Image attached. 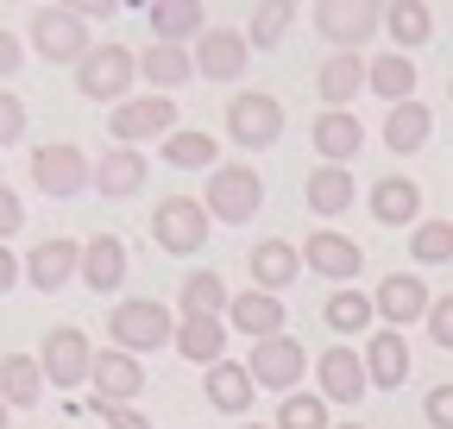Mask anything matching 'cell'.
<instances>
[{
    "label": "cell",
    "instance_id": "21",
    "mask_svg": "<svg viewBox=\"0 0 453 429\" xmlns=\"http://www.w3.org/2000/svg\"><path fill=\"white\" fill-rule=\"evenodd\" d=\"M82 285L95 297H113L127 285V240L120 234H88L82 240Z\"/></svg>",
    "mask_w": 453,
    "mask_h": 429
},
{
    "label": "cell",
    "instance_id": "46",
    "mask_svg": "<svg viewBox=\"0 0 453 429\" xmlns=\"http://www.w3.org/2000/svg\"><path fill=\"white\" fill-rule=\"evenodd\" d=\"M101 417H107V429H151V417H145V410H133V404H107Z\"/></svg>",
    "mask_w": 453,
    "mask_h": 429
},
{
    "label": "cell",
    "instance_id": "18",
    "mask_svg": "<svg viewBox=\"0 0 453 429\" xmlns=\"http://www.w3.org/2000/svg\"><path fill=\"white\" fill-rule=\"evenodd\" d=\"M315 392H321L327 404H359V398L372 392L359 347H321V360H315Z\"/></svg>",
    "mask_w": 453,
    "mask_h": 429
},
{
    "label": "cell",
    "instance_id": "6",
    "mask_svg": "<svg viewBox=\"0 0 453 429\" xmlns=\"http://www.w3.org/2000/svg\"><path fill=\"white\" fill-rule=\"evenodd\" d=\"M133 82H139V58H133L127 44H95L88 58L76 64V89L88 101H107V107L133 101Z\"/></svg>",
    "mask_w": 453,
    "mask_h": 429
},
{
    "label": "cell",
    "instance_id": "45",
    "mask_svg": "<svg viewBox=\"0 0 453 429\" xmlns=\"http://www.w3.org/2000/svg\"><path fill=\"white\" fill-rule=\"evenodd\" d=\"M19 64H26V44H19V38H13L7 26H0V82H7V76H13Z\"/></svg>",
    "mask_w": 453,
    "mask_h": 429
},
{
    "label": "cell",
    "instance_id": "32",
    "mask_svg": "<svg viewBox=\"0 0 453 429\" xmlns=\"http://www.w3.org/2000/svg\"><path fill=\"white\" fill-rule=\"evenodd\" d=\"M226 303H234V291H226L220 272H189V278L177 285V322H189V316L226 322Z\"/></svg>",
    "mask_w": 453,
    "mask_h": 429
},
{
    "label": "cell",
    "instance_id": "37",
    "mask_svg": "<svg viewBox=\"0 0 453 429\" xmlns=\"http://www.w3.org/2000/svg\"><path fill=\"white\" fill-rule=\"evenodd\" d=\"M384 32H390V44L410 58L416 44L434 38V13L422 7V0H390V7H384Z\"/></svg>",
    "mask_w": 453,
    "mask_h": 429
},
{
    "label": "cell",
    "instance_id": "43",
    "mask_svg": "<svg viewBox=\"0 0 453 429\" xmlns=\"http://www.w3.org/2000/svg\"><path fill=\"white\" fill-rule=\"evenodd\" d=\"M19 228H26V196L0 183V246H7V240H13Z\"/></svg>",
    "mask_w": 453,
    "mask_h": 429
},
{
    "label": "cell",
    "instance_id": "35",
    "mask_svg": "<svg viewBox=\"0 0 453 429\" xmlns=\"http://www.w3.org/2000/svg\"><path fill=\"white\" fill-rule=\"evenodd\" d=\"M321 322H327V335H365L372 322H378V309H372V291H334V297H321Z\"/></svg>",
    "mask_w": 453,
    "mask_h": 429
},
{
    "label": "cell",
    "instance_id": "13",
    "mask_svg": "<svg viewBox=\"0 0 453 429\" xmlns=\"http://www.w3.org/2000/svg\"><path fill=\"white\" fill-rule=\"evenodd\" d=\"M303 265L315 278H327L334 291H347L359 272H365V253L347 240V234H334V228H315L309 240H303Z\"/></svg>",
    "mask_w": 453,
    "mask_h": 429
},
{
    "label": "cell",
    "instance_id": "24",
    "mask_svg": "<svg viewBox=\"0 0 453 429\" xmlns=\"http://www.w3.org/2000/svg\"><path fill=\"white\" fill-rule=\"evenodd\" d=\"M378 139H384V152H396V158H416V152H428V139H434V114L422 101H396L390 114H384V127H378Z\"/></svg>",
    "mask_w": 453,
    "mask_h": 429
},
{
    "label": "cell",
    "instance_id": "47",
    "mask_svg": "<svg viewBox=\"0 0 453 429\" xmlns=\"http://www.w3.org/2000/svg\"><path fill=\"white\" fill-rule=\"evenodd\" d=\"M19 278H26V265H19V253H13V246H0V297H7V291H13Z\"/></svg>",
    "mask_w": 453,
    "mask_h": 429
},
{
    "label": "cell",
    "instance_id": "23",
    "mask_svg": "<svg viewBox=\"0 0 453 429\" xmlns=\"http://www.w3.org/2000/svg\"><path fill=\"white\" fill-rule=\"evenodd\" d=\"M145 177H151V158H145V152H133V145H107V158L95 165V196L127 202V196L145 190Z\"/></svg>",
    "mask_w": 453,
    "mask_h": 429
},
{
    "label": "cell",
    "instance_id": "41",
    "mask_svg": "<svg viewBox=\"0 0 453 429\" xmlns=\"http://www.w3.org/2000/svg\"><path fill=\"white\" fill-rule=\"evenodd\" d=\"M26 139V95L0 89V145H19Z\"/></svg>",
    "mask_w": 453,
    "mask_h": 429
},
{
    "label": "cell",
    "instance_id": "40",
    "mask_svg": "<svg viewBox=\"0 0 453 429\" xmlns=\"http://www.w3.org/2000/svg\"><path fill=\"white\" fill-rule=\"evenodd\" d=\"M271 429H334V423H327V398H321V392L277 398V423H271Z\"/></svg>",
    "mask_w": 453,
    "mask_h": 429
},
{
    "label": "cell",
    "instance_id": "22",
    "mask_svg": "<svg viewBox=\"0 0 453 429\" xmlns=\"http://www.w3.org/2000/svg\"><path fill=\"white\" fill-rule=\"evenodd\" d=\"M309 139H315V152H321V165H347V158L365 145V121L353 114V107H321Z\"/></svg>",
    "mask_w": 453,
    "mask_h": 429
},
{
    "label": "cell",
    "instance_id": "3",
    "mask_svg": "<svg viewBox=\"0 0 453 429\" xmlns=\"http://www.w3.org/2000/svg\"><path fill=\"white\" fill-rule=\"evenodd\" d=\"M26 51L44 64H82L95 44H88V26H82L76 7H38L32 26H26Z\"/></svg>",
    "mask_w": 453,
    "mask_h": 429
},
{
    "label": "cell",
    "instance_id": "52",
    "mask_svg": "<svg viewBox=\"0 0 453 429\" xmlns=\"http://www.w3.org/2000/svg\"><path fill=\"white\" fill-rule=\"evenodd\" d=\"M447 95H453V89H447Z\"/></svg>",
    "mask_w": 453,
    "mask_h": 429
},
{
    "label": "cell",
    "instance_id": "33",
    "mask_svg": "<svg viewBox=\"0 0 453 429\" xmlns=\"http://www.w3.org/2000/svg\"><path fill=\"white\" fill-rule=\"evenodd\" d=\"M177 354L196 360L202 372L220 366V360H226V322H214V316H189V322H177Z\"/></svg>",
    "mask_w": 453,
    "mask_h": 429
},
{
    "label": "cell",
    "instance_id": "7",
    "mask_svg": "<svg viewBox=\"0 0 453 429\" xmlns=\"http://www.w3.org/2000/svg\"><path fill=\"white\" fill-rule=\"evenodd\" d=\"M32 190L50 196V202H70V196L95 190V165L82 158V145H70V139L38 145V152H32Z\"/></svg>",
    "mask_w": 453,
    "mask_h": 429
},
{
    "label": "cell",
    "instance_id": "38",
    "mask_svg": "<svg viewBox=\"0 0 453 429\" xmlns=\"http://www.w3.org/2000/svg\"><path fill=\"white\" fill-rule=\"evenodd\" d=\"M296 20H303V13L290 7V0H258V7L246 13V44H252V51H277L283 38H290Z\"/></svg>",
    "mask_w": 453,
    "mask_h": 429
},
{
    "label": "cell",
    "instance_id": "19",
    "mask_svg": "<svg viewBox=\"0 0 453 429\" xmlns=\"http://www.w3.org/2000/svg\"><path fill=\"white\" fill-rule=\"evenodd\" d=\"M365 208H372V222H378V228H416V222H422V183L403 177V171H390V177L372 183Z\"/></svg>",
    "mask_w": 453,
    "mask_h": 429
},
{
    "label": "cell",
    "instance_id": "48",
    "mask_svg": "<svg viewBox=\"0 0 453 429\" xmlns=\"http://www.w3.org/2000/svg\"><path fill=\"white\" fill-rule=\"evenodd\" d=\"M76 13H82V26H107L113 13H120V7H113V0H82Z\"/></svg>",
    "mask_w": 453,
    "mask_h": 429
},
{
    "label": "cell",
    "instance_id": "4",
    "mask_svg": "<svg viewBox=\"0 0 453 429\" xmlns=\"http://www.w3.org/2000/svg\"><path fill=\"white\" fill-rule=\"evenodd\" d=\"M177 133V95H133L120 107H107V139L113 145H151Z\"/></svg>",
    "mask_w": 453,
    "mask_h": 429
},
{
    "label": "cell",
    "instance_id": "11",
    "mask_svg": "<svg viewBox=\"0 0 453 429\" xmlns=\"http://www.w3.org/2000/svg\"><path fill=\"white\" fill-rule=\"evenodd\" d=\"M309 20H315L321 44H334V51H359V44L378 38V20H384V13L365 7V0H321Z\"/></svg>",
    "mask_w": 453,
    "mask_h": 429
},
{
    "label": "cell",
    "instance_id": "17",
    "mask_svg": "<svg viewBox=\"0 0 453 429\" xmlns=\"http://www.w3.org/2000/svg\"><path fill=\"white\" fill-rule=\"evenodd\" d=\"M246 272H252V291H271V297H283V291H290L303 272H309V265H303V246L296 240H258L252 253H246Z\"/></svg>",
    "mask_w": 453,
    "mask_h": 429
},
{
    "label": "cell",
    "instance_id": "44",
    "mask_svg": "<svg viewBox=\"0 0 453 429\" xmlns=\"http://www.w3.org/2000/svg\"><path fill=\"white\" fill-rule=\"evenodd\" d=\"M422 417H428V429H453V386H428Z\"/></svg>",
    "mask_w": 453,
    "mask_h": 429
},
{
    "label": "cell",
    "instance_id": "1",
    "mask_svg": "<svg viewBox=\"0 0 453 429\" xmlns=\"http://www.w3.org/2000/svg\"><path fill=\"white\" fill-rule=\"evenodd\" d=\"M107 335L127 354H157V347L177 341V316H170V303H157V297H127V303L107 309Z\"/></svg>",
    "mask_w": 453,
    "mask_h": 429
},
{
    "label": "cell",
    "instance_id": "49",
    "mask_svg": "<svg viewBox=\"0 0 453 429\" xmlns=\"http://www.w3.org/2000/svg\"><path fill=\"white\" fill-rule=\"evenodd\" d=\"M7 417H13V404H7V398H0V429H7Z\"/></svg>",
    "mask_w": 453,
    "mask_h": 429
},
{
    "label": "cell",
    "instance_id": "20",
    "mask_svg": "<svg viewBox=\"0 0 453 429\" xmlns=\"http://www.w3.org/2000/svg\"><path fill=\"white\" fill-rule=\"evenodd\" d=\"M283 297H271V291H240L234 303H226V329L234 335H246V341H277L283 335Z\"/></svg>",
    "mask_w": 453,
    "mask_h": 429
},
{
    "label": "cell",
    "instance_id": "5",
    "mask_svg": "<svg viewBox=\"0 0 453 429\" xmlns=\"http://www.w3.org/2000/svg\"><path fill=\"white\" fill-rule=\"evenodd\" d=\"M208 228H214V214L202 208V196H164L151 208V240L170 253V259H189L208 246Z\"/></svg>",
    "mask_w": 453,
    "mask_h": 429
},
{
    "label": "cell",
    "instance_id": "42",
    "mask_svg": "<svg viewBox=\"0 0 453 429\" xmlns=\"http://www.w3.org/2000/svg\"><path fill=\"white\" fill-rule=\"evenodd\" d=\"M428 341H434L441 354H453V291L428 303Z\"/></svg>",
    "mask_w": 453,
    "mask_h": 429
},
{
    "label": "cell",
    "instance_id": "15",
    "mask_svg": "<svg viewBox=\"0 0 453 429\" xmlns=\"http://www.w3.org/2000/svg\"><path fill=\"white\" fill-rule=\"evenodd\" d=\"M70 278H82V246L76 240H38V246H26V285L38 291V297H57Z\"/></svg>",
    "mask_w": 453,
    "mask_h": 429
},
{
    "label": "cell",
    "instance_id": "50",
    "mask_svg": "<svg viewBox=\"0 0 453 429\" xmlns=\"http://www.w3.org/2000/svg\"><path fill=\"white\" fill-rule=\"evenodd\" d=\"M334 429H365V423H334Z\"/></svg>",
    "mask_w": 453,
    "mask_h": 429
},
{
    "label": "cell",
    "instance_id": "36",
    "mask_svg": "<svg viewBox=\"0 0 453 429\" xmlns=\"http://www.w3.org/2000/svg\"><path fill=\"white\" fill-rule=\"evenodd\" d=\"M157 152H164V165H170V171H214V165H220L214 133H196V127H177Z\"/></svg>",
    "mask_w": 453,
    "mask_h": 429
},
{
    "label": "cell",
    "instance_id": "29",
    "mask_svg": "<svg viewBox=\"0 0 453 429\" xmlns=\"http://www.w3.org/2000/svg\"><path fill=\"white\" fill-rule=\"evenodd\" d=\"M303 196H309V208L321 214V228H327L334 214H347V208H353L359 190H353V171H347V165H315L309 183H303Z\"/></svg>",
    "mask_w": 453,
    "mask_h": 429
},
{
    "label": "cell",
    "instance_id": "16",
    "mask_svg": "<svg viewBox=\"0 0 453 429\" xmlns=\"http://www.w3.org/2000/svg\"><path fill=\"white\" fill-rule=\"evenodd\" d=\"M428 285L416 272H384L372 291V309L384 316V329H410V322H428Z\"/></svg>",
    "mask_w": 453,
    "mask_h": 429
},
{
    "label": "cell",
    "instance_id": "28",
    "mask_svg": "<svg viewBox=\"0 0 453 429\" xmlns=\"http://www.w3.org/2000/svg\"><path fill=\"white\" fill-rule=\"evenodd\" d=\"M202 392H208V404H214L220 417H246L258 386H252L246 360H220V366H208V372H202Z\"/></svg>",
    "mask_w": 453,
    "mask_h": 429
},
{
    "label": "cell",
    "instance_id": "31",
    "mask_svg": "<svg viewBox=\"0 0 453 429\" xmlns=\"http://www.w3.org/2000/svg\"><path fill=\"white\" fill-rule=\"evenodd\" d=\"M365 89L384 95L390 107L416 101V58H403V51H378V58H365Z\"/></svg>",
    "mask_w": 453,
    "mask_h": 429
},
{
    "label": "cell",
    "instance_id": "51",
    "mask_svg": "<svg viewBox=\"0 0 453 429\" xmlns=\"http://www.w3.org/2000/svg\"><path fill=\"white\" fill-rule=\"evenodd\" d=\"M240 429H271V423H240Z\"/></svg>",
    "mask_w": 453,
    "mask_h": 429
},
{
    "label": "cell",
    "instance_id": "10",
    "mask_svg": "<svg viewBox=\"0 0 453 429\" xmlns=\"http://www.w3.org/2000/svg\"><path fill=\"white\" fill-rule=\"evenodd\" d=\"M246 372H252V386H258V392H277V398H290V392H303L309 354H303V341H290V335H277V341H252V354H246Z\"/></svg>",
    "mask_w": 453,
    "mask_h": 429
},
{
    "label": "cell",
    "instance_id": "34",
    "mask_svg": "<svg viewBox=\"0 0 453 429\" xmlns=\"http://www.w3.org/2000/svg\"><path fill=\"white\" fill-rule=\"evenodd\" d=\"M44 366H38V354H7L0 360V398H7L13 410H32L38 398H44Z\"/></svg>",
    "mask_w": 453,
    "mask_h": 429
},
{
    "label": "cell",
    "instance_id": "2",
    "mask_svg": "<svg viewBox=\"0 0 453 429\" xmlns=\"http://www.w3.org/2000/svg\"><path fill=\"white\" fill-rule=\"evenodd\" d=\"M202 208L214 214L220 228H246L252 214L265 208V177L252 165H214L202 183Z\"/></svg>",
    "mask_w": 453,
    "mask_h": 429
},
{
    "label": "cell",
    "instance_id": "26",
    "mask_svg": "<svg viewBox=\"0 0 453 429\" xmlns=\"http://www.w3.org/2000/svg\"><path fill=\"white\" fill-rule=\"evenodd\" d=\"M359 360H365V379L378 392H396V386L410 379V341H403V329H378Z\"/></svg>",
    "mask_w": 453,
    "mask_h": 429
},
{
    "label": "cell",
    "instance_id": "9",
    "mask_svg": "<svg viewBox=\"0 0 453 429\" xmlns=\"http://www.w3.org/2000/svg\"><path fill=\"white\" fill-rule=\"evenodd\" d=\"M95 354H101V347H88V335L70 329V322H57V329L38 341V366H44V379H50L57 392L88 386V379H95Z\"/></svg>",
    "mask_w": 453,
    "mask_h": 429
},
{
    "label": "cell",
    "instance_id": "8",
    "mask_svg": "<svg viewBox=\"0 0 453 429\" xmlns=\"http://www.w3.org/2000/svg\"><path fill=\"white\" fill-rule=\"evenodd\" d=\"M226 139L246 145V152H265L283 139V101L271 89H246V95H226Z\"/></svg>",
    "mask_w": 453,
    "mask_h": 429
},
{
    "label": "cell",
    "instance_id": "30",
    "mask_svg": "<svg viewBox=\"0 0 453 429\" xmlns=\"http://www.w3.org/2000/svg\"><path fill=\"white\" fill-rule=\"evenodd\" d=\"M139 76H145L157 95H177V89L196 76V58H189L183 44H157V38H151V44L139 51Z\"/></svg>",
    "mask_w": 453,
    "mask_h": 429
},
{
    "label": "cell",
    "instance_id": "27",
    "mask_svg": "<svg viewBox=\"0 0 453 429\" xmlns=\"http://www.w3.org/2000/svg\"><path fill=\"white\" fill-rule=\"evenodd\" d=\"M145 20H151L157 44H183V51L208 32V7H202V0H157V7H145Z\"/></svg>",
    "mask_w": 453,
    "mask_h": 429
},
{
    "label": "cell",
    "instance_id": "12",
    "mask_svg": "<svg viewBox=\"0 0 453 429\" xmlns=\"http://www.w3.org/2000/svg\"><path fill=\"white\" fill-rule=\"evenodd\" d=\"M189 58H196V76H208V82H240L246 76V64H252V44H246V32H226V26H208L196 44H189Z\"/></svg>",
    "mask_w": 453,
    "mask_h": 429
},
{
    "label": "cell",
    "instance_id": "14",
    "mask_svg": "<svg viewBox=\"0 0 453 429\" xmlns=\"http://www.w3.org/2000/svg\"><path fill=\"white\" fill-rule=\"evenodd\" d=\"M95 410H107V404H133L139 392H145V360L139 354H127V347H101L95 354Z\"/></svg>",
    "mask_w": 453,
    "mask_h": 429
},
{
    "label": "cell",
    "instance_id": "25",
    "mask_svg": "<svg viewBox=\"0 0 453 429\" xmlns=\"http://www.w3.org/2000/svg\"><path fill=\"white\" fill-rule=\"evenodd\" d=\"M315 89H321V107H353L365 95V58L359 51H327L315 70Z\"/></svg>",
    "mask_w": 453,
    "mask_h": 429
},
{
    "label": "cell",
    "instance_id": "39",
    "mask_svg": "<svg viewBox=\"0 0 453 429\" xmlns=\"http://www.w3.org/2000/svg\"><path fill=\"white\" fill-rule=\"evenodd\" d=\"M410 259L416 265H453V222H416L410 228Z\"/></svg>",
    "mask_w": 453,
    "mask_h": 429
}]
</instances>
